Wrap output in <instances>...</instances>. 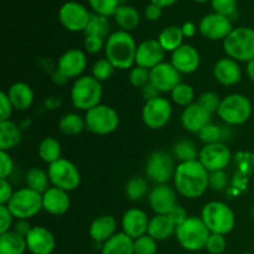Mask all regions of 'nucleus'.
Segmentation results:
<instances>
[{"instance_id":"f257e3e1","label":"nucleus","mask_w":254,"mask_h":254,"mask_svg":"<svg viewBox=\"0 0 254 254\" xmlns=\"http://www.w3.org/2000/svg\"><path fill=\"white\" fill-rule=\"evenodd\" d=\"M210 173L198 160L185 161L176 166L174 174V185L176 191L184 197L197 198L206 192Z\"/></svg>"},{"instance_id":"f03ea898","label":"nucleus","mask_w":254,"mask_h":254,"mask_svg":"<svg viewBox=\"0 0 254 254\" xmlns=\"http://www.w3.org/2000/svg\"><path fill=\"white\" fill-rule=\"evenodd\" d=\"M136 47L135 40L129 32L119 30L112 32L106 40V59L118 69L131 68L135 64Z\"/></svg>"},{"instance_id":"7ed1b4c3","label":"nucleus","mask_w":254,"mask_h":254,"mask_svg":"<svg viewBox=\"0 0 254 254\" xmlns=\"http://www.w3.org/2000/svg\"><path fill=\"white\" fill-rule=\"evenodd\" d=\"M102 96V82L97 81L93 76H81L72 84L71 101L77 109L88 112L101 104Z\"/></svg>"},{"instance_id":"20e7f679","label":"nucleus","mask_w":254,"mask_h":254,"mask_svg":"<svg viewBox=\"0 0 254 254\" xmlns=\"http://www.w3.org/2000/svg\"><path fill=\"white\" fill-rule=\"evenodd\" d=\"M223 50L230 59L237 62H250L254 59V29L240 26L223 40Z\"/></svg>"},{"instance_id":"39448f33","label":"nucleus","mask_w":254,"mask_h":254,"mask_svg":"<svg viewBox=\"0 0 254 254\" xmlns=\"http://www.w3.org/2000/svg\"><path fill=\"white\" fill-rule=\"evenodd\" d=\"M201 220L211 233L228 235L236 225V217L228 205L221 201H211L206 203L201 212Z\"/></svg>"},{"instance_id":"423d86ee","label":"nucleus","mask_w":254,"mask_h":254,"mask_svg":"<svg viewBox=\"0 0 254 254\" xmlns=\"http://www.w3.org/2000/svg\"><path fill=\"white\" fill-rule=\"evenodd\" d=\"M210 231L206 227L201 217L189 216L188 220L176 227L175 236L181 247L190 252H197L205 248L210 236Z\"/></svg>"},{"instance_id":"0eeeda50","label":"nucleus","mask_w":254,"mask_h":254,"mask_svg":"<svg viewBox=\"0 0 254 254\" xmlns=\"http://www.w3.org/2000/svg\"><path fill=\"white\" fill-rule=\"evenodd\" d=\"M217 114L228 126H241L251 118L252 104L243 94H228L221 102Z\"/></svg>"},{"instance_id":"6e6552de","label":"nucleus","mask_w":254,"mask_h":254,"mask_svg":"<svg viewBox=\"0 0 254 254\" xmlns=\"http://www.w3.org/2000/svg\"><path fill=\"white\" fill-rule=\"evenodd\" d=\"M16 220H30L42 210V195L29 188L16 190L6 203Z\"/></svg>"},{"instance_id":"1a4fd4ad","label":"nucleus","mask_w":254,"mask_h":254,"mask_svg":"<svg viewBox=\"0 0 254 254\" xmlns=\"http://www.w3.org/2000/svg\"><path fill=\"white\" fill-rule=\"evenodd\" d=\"M86 129L97 135H107L117 130L119 116L117 111L106 104H99L86 112Z\"/></svg>"},{"instance_id":"9d476101","label":"nucleus","mask_w":254,"mask_h":254,"mask_svg":"<svg viewBox=\"0 0 254 254\" xmlns=\"http://www.w3.org/2000/svg\"><path fill=\"white\" fill-rule=\"evenodd\" d=\"M47 173H49L51 185L67 192L76 190L81 184V174L78 169L67 159L61 158L55 163L50 164Z\"/></svg>"},{"instance_id":"9b49d317","label":"nucleus","mask_w":254,"mask_h":254,"mask_svg":"<svg viewBox=\"0 0 254 254\" xmlns=\"http://www.w3.org/2000/svg\"><path fill=\"white\" fill-rule=\"evenodd\" d=\"M176 166L173 156L164 150L154 151L148 158L145 164V174L151 181L159 184H168L174 179Z\"/></svg>"},{"instance_id":"f8f14e48","label":"nucleus","mask_w":254,"mask_h":254,"mask_svg":"<svg viewBox=\"0 0 254 254\" xmlns=\"http://www.w3.org/2000/svg\"><path fill=\"white\" fill-rule=\"evenodd\" d=\"M171 114L173 107L169 99L159 96L145 102L141 111V118L148 128L156 130L164 128L170 122Z\"/></svg>"},{"instance_id":"ddd939ff","label":"nucleus","mask_w":254,"mask_h":254,"mask_svg":"<svg viewBox=\"0 0 254 254\" xmlns=\"http://www.w3.org/2000/svg\"><path fill=\"white\" fill-rule=\"evenodd\" d=\"M91 12L77 1H67L60 7L59 19L62 26L71 32L84 31L91 19Z\"/></svg>"},{"instance_id":"4468645a","label":"nucleus","mask_w":254,"mask_h":254,"mask_svg":"<svg viewBox=\"0 0 254 254\" xmlns=\"http://www.w3.org/2000/svg\"><path fill=\"white\" fill-rule=\"evenodd\" d=\"M231 150L225 143L207 144L198 153V161L208 173L225 170L230 164Z\"/></svg>"},{"instance_id":"2eb2a0df","label":"nucleus","mask_w":254,"mask_h":254,"mask_svg":"<svg viewBox=\"0 0 254 254\" xmlns=\"http://www.w3.org/2000/svg\"><path fill=\"white\" fill-rule=\"evenodd\" d=\"M235 29L232 21L228 17L222 16L216 12L205 15L198 24V31L205 39L211 41H218L225 40L228 35Z\"/></svg>"},{"instance_id":"dca6fc26","label":"nucleus","mask_w":254,"mask_h":254,"mask_svg":"<svg viewBox=\"0 0 254 254\" xmlns=\"http://www.w3.org/2000/svg\"><path fill=\"white\" fill-rule=\"evenodd\" d=\"M87 67V57L82 50L71 49L62 54L57 62V69L60 74L66 78L81 77Z\"/></svg>"},{"instance_id":"f3484780","label":"nucleus","mask_w":254,"mask_h":254,"mask_svg":"<svg viewBox=\"0 0 254 254\" xmlns=\"http://www.w3.org/2000/svg\"><path fill=\"white\" fill-rule=\"evenodd\" d=\"M150 82L160 92H170L181 83V73L171 62H161L150 69Z\"/></svg>"},{"instance_id":"a211bd4d","label":"nucleus","mask_w":254,"mask_h":254,"mask_svg":"<svg viewBox=\"0 0 254 254\" xmlns=\"http://www.w3.org/2000/svg\"><path fill=\"white\" fill-rule=\"evenodd\" d=\"M149 205L156 215H169L170 211L175 207L176 192L168 184L155 185L149 192Z\"/></svg>"},{"instance_id":"6ab92c4d","label":"nucleus","mask_w":254,"mask_h":254,"mask_svg":"<svg viewBox=\"0 0 254 254\" xmlns=\"http://www.w3.org/2000/svg\"><path fill=\"white\" fill-rule=\"evenodd\" d=\"M164 57H165V50L159 44L158 39H149L140 42L136 47L135 64L151 69L164 62Z\"/></svg>"},{"instance_id":"aec40b11","label":"nucleus","mask_w":254,"mask_h":254,"mask_svg":"<svg viewBox=\"0 0 254 254\" xmlns=\"http://www.w3.org/2000/svg\"><path fill=\"white\" fill-rule=\"evenodd\" d=\"M27 251L32 254H51L56 247V240L50 230L35 226L26 236Z\"/></svg>"},{"instance_id":"412c9836","label":"nucleus","mask_w":254,"mask_h":254,"mask_svg":"<svg viewBox=\"0 0 254 254\" xmlns=\"http://www.w3.org/2000/svg\"><path fill=\"white\" fill-rule=\"evenodd\" d=\"M170 62L181 74H190L198 69L201 57L195 47L191 45H183L171 54Z\"/></svg>"},{"instance_id":"4be33fe9","label":"nucleus","mask_w":254,"mask_h":254,"mask_svg":"<svg viewBox=\"0 0 254 254\" xmlns=\"http://www.w3.org/2000/svg\"><path fill=\"white\" fill-rule=\"evenodd\" d=\"M149 217L140 208H130L122 217L123 232L129 237L136 240L148 233Z\"/></svg>"},{"instance_id":"5701e85b","label":"nucleus","mask_w":254,"mask_h":254,"mask_svg":"<svg viewBox=\"0 0 254 254\" xmlns=\"http://www.w3.org/2000/svg\"><path fill=\"white\" fill-rule=\"evenodd\" d=\"M213 77L222 86H235L242 78V71L237 61L223 57L213 66Z\"/></svg>"},{"instance_id":"b1692460","label":"nucleus","mask_w":254,"mask_h":254,"mask_svg":"<svg viewBox=\"0 0 254 254\" xmlns=\"http://www.w3.org/2000/svg\"><path fill=\"white\" fill-rule=\"evenodd\" d=\"M211 116L212 114L206 112L200 104L192 103L184 109L183 114H181V124L185 130L198 134L201 129L211 123Z\"/></svg>"},{"instance_id":"393cba45","label":"nucleus","mask_w":254,"mask_h":254,"mask_svg":"<svg viewBox=\"0 0 254 254\" xmlns=\"http://www.w3.org/2000/svg\"><path fill=\"white\" fill-rule=\"evenodd\" d=\"M69 205H71V200L67 191L51 186L46 192L42 193V207L51 215H64L68 211Z\"/></svg>"},{"instance_id":"a878e982","label":"nucleus","mask_w":254,"mask_h":254,"mask_svg":"<svg viewBox=\"0 0 254 254\" xmlns=\"http://www.w3.org/2000/svg\"><path fill=\"white\" fill-rule=\"evenodd\" d=\"M117 220L111 215L97 217L89 227V236L94 242L104 243L116 235Z\"/></svg>"},{"instance_id":"bb28decb","label":"nucleus","mask_w":254,"mask_h":254,"mask_svg":"<svg viewBox=\"0 0 254 254\" xmlns=\"http://www.w3.org/2000/svg\"><path fill=\"white\" fill-rule=\"evenodd\" d=\"M14 109L26 111L34 103V91L29 84L24 82H16L11 84L6 92Z\"/></svg>"},{"instance_id":"cd10ccee","label":"nucleus","mask_w":254,"mask_h":254,"mask_svg":"<svg viewBox=\"0 0 254 254\" xmlns=\"http://www.w3.org/2000/svg\"><path fill=\"white\" fill-rule=\"evenodd\" d=\"M176 225L168 215H155L149 221L148 235L155 241H165L174 235Z\"/></svg>"},{"instance_id":"c85d7f7f","label":"nucleus","mask_w":254,"mask_h":254,"mask_svg":"<svg viewBox=\"0 0 254 254\" xmlns=\"http://www.w3.org/2000/svg\"><path fill=\"white\" fill-rule=\"evenodd\" d=\"M102 254H134V240L124 232L116 233L103 243Z\"/></svg>"},{"instance_id":"c756f323","label":"nucleus","mask_w":254,"mask_h":254,"mask_svg":"<svg viewBox=\"0 0 254 254\" xmlns=\"http://www.w3.org/2000/svg\"><path fill=\"white\" fill-rule=\"evenodd\" d=\"M21 141V131L19 127L9 121L0 122V151H9Z\"/></svg>"},{"instance_id":"7c9ffc66","label":"nucleus","mask_w":254,"mask_h":254,"mask_svg":"<svg viewBox=\"0 0 254 254\" xmlns=\"http://www.w3.org/2000/svg\"><path fill=\"white\" fill-rule=\"evenodd\" d=\"M26 250V238L15 231L0 236V254H24Z\"/></svg>"},{"instance_id":"2f4dec72","label":"nucleus","mask_w":254,"mask_h":254,"mask_svg":"<svg viewBox=\"0 0 254 254\" xmlns=\"http://www.w3.org/2000/svg\"><path fill=\"white\" fill-rule=\"evenodd\" d=\"M113 16L118 26L127 32L133 31L140 22V15L138 10L130 5H121Z\"/></svg>"},{"instance_id":"473e14b6","label":"nucleus","mask_w":254,"mask_h":254,"mask_svg":"<svg viewBox=\"0 0 254 254\" xmlns=\"http://www.w3.org/2000/svg\"><path fill=\"white\" fill-rule=\"evenodd\" d=\"M184 34L181 31V26H176V25H171V26L165 27L161 30L159 34L158 41L161 45L165 52H171L173 54L175 50L183 46L184 41Z\"/></svg>"},{"instance_id":"72a5a7b5","label":"nucleus","mask_w":254,"mask_h":254,"mask_svg":"<svg viewBox=\"0 0 254 254\" xmlns=\"http://www.w3.org/2000/svg\"><path fill=\"white\" fill-rule=\"evenodd\" d=\"M50 178L49 173L44 171L42 169L32 168L26 174V188L36 191L39 193L46 192L50 189Z\"/></svg>"},{"instance_id":"f704fd0d","label":"nucleus","mask_w":254,"mask_h":254,"mask_svg":"<svg viewBox=\"0 0 254 254\" xmlns=\"http://www.w3.org/2000/svg\"><path fill=\"white\" fill-rule=\"evenodd\" d=\"M59 128L66 135H77L86 129V121L77 113H67L60 119Z\"/></svg>"},{"instance_id":"c9c22d12","label":"nucleus","mask_w":254,"mask_h":254,"mask_svg":"<svg viewBox=\"0 0 254 254\" xmlns=\"http://www.w3.org/2000/svg\"><path fill=\"white\" fill-rule=\"evenodd\" d=\"M39 155L49 165L55 163L61 159V144L57 139L51 138V136L45 138L39 145Z\"/></svg>"},{"instance_id":"e433bc0d","label":"nucleus","mask_w":254,"mask_h":254,"mask_svg":"<svg viewBox=\"0 0 254 254\" xmlns=\"http://www.w3.org/2000/svg\"><path fill=\"white\" fill-rule=\"evenodd\" d=\"M109 30H111V24L107 16L98 14H92L89 19L88 25H87L84 34L92 35V36H98L101 39H108Z\"/></svg>"},{"instance_id":"4c0bfd02","label":"nucleus","mask_w":254,"mask_h":254,"mask_svg":"<svg viewBox=\"0 0 254 254\" xmlns=\"http://www.w3.org/2000/svg\"><path fill=\"white\" fill-rule=\"evenodd\" d=\"M173 153L174 156L180 160V163H185V161L198 160L200 151H197V148L191 140H180L174 145Z\"/></svg>"},{"instance_id":"58836bf2","label":"nucleus","mask_w":254,"mask_h":254,"mask_svg":"<svg viewBox=\"0 0 254 254\" xmlns=\"http://www.w3.org/2000/svg\"><path fill=\"white\" fill-rule=\"evenodd\" d=\"M148 183L144 178H131L126 185V195L129 200L139 201L148 193Z\"/></svg>"},{"instance_id":"ea45409f","label":"nucleus","mask_w":254,"mask_h":254,"mask_svg":"<svg viewBox=\"0 0 254 254\" xmlns=\"http://www.w3.org/2000/svg\"><path fill=\"white\" fill-rule=\"evenodd\" d=\"M171 98L179 106L188 107L192 104L193 98H195V91L190 84L181 82L171 91Z\"/></svg>"},{"instance_id":"a19ab883","label":"nucleus","mask_w":254,"mask_h":254,"mask_svg":"<svg viewBox=\"0 0 254 254\" xmlns=\"http://www.w3.org/2000/svg\"><path fill=\"white\" fill-rule=\"evenodd\" d=\"M94 14L103 16H113L117 9L121 6L119 0H87Z\"/></svg>"},{"instance_id":"79ce46f5","label":"nucleus","mask_w":254,"mask_h":254,"mask_svg":"<svg viewBox=\"0 0 254 254\" xmlns=\"http://www.w3.org/2000/svg\"><path fill=\"white\" fill-rule=\"evenodd\" d=\"M116 67L111 64L107 59H101L94 62L92 66V76L99 82H104L111 78L114 73Z\"/></svg>"},{"instance_id":"37998d69","label":"nucleus","mask_w":254,"mask_h":254,"mask_svg":"<svg viewBox=\"0 0 254 254\" xmlns=\"http://www.w3.org/2000/svg\"><path fill=\"white\" fill-rule=\"evenodd\" d=\"M223 134L225 133H223V129L221 127L213 123H208L205 128L201 129L198 136H200L201 141H203L205 145H207V144L222 143Z\"/></svg>"},{"instance_id":"c03bdc74","label":"nucleus","mask_w":254,"mask_h":254,"mask_svg":"<svg viewBox=\"0 0 254 254\" xmlns=\"http://www.w3.org/2000/svg\"><path fill=\"white\" fill-rule=\"evenodd\" d=\"M213 12L232 19L237 15V0H211Z\"/></svg>"},{"instance_id":"a18cd8bd","label":"nucleus","mask_w":254,"mask_h":254,"mask_svg":"<svg viewBox=\"0 0 254 254\" xmlns=\"http://www.w3.org/2000/svg\"><path fill=\"white\" fill-rule=\"evenodd\" d=\"M158 251V241L146 233L134 240V254H155Z\"/></svg>"},{"instance_id":"49530a36","label":"nucleus","mask_w":254,"mask_h":254,"mask_svg":"<svg viewBox=\"0 0 254 254\" xmlns=\"http://www.w3.org/2000/svg\"><path fill=\"white\" fill-rule=\"evenodd\" d=\"M221 102H222V99H221V97L216 92H205V93H202L200 96L197 103L206 112H208L210 114H213L217 113L218 108L221 106Z\"/></svg>"},{"instance_id":"de8ad7c7","label":"nucleus","mask_w":254,"mask_h":254,"mask_svg":"<svg viewBox=\"0 0 254 254\" xmlns=\"http://www.w3.org/2000/svg\"><path fill=\"white\" fill-rule=\"evenodd\" d=\"M129 81L134 87L141 88L150 81V69L140 66L133 67L130 73H129Z\"/></svg>"},{"instance_id":"09e8293b","label":"nucleus","mask_w":254,"mask_h":254,"mask_svg":"<svg viewBox=\"0 0 254 254\" xmlns=\"http://www.w3.org/2000/svg\"><path fill=\"white\" fill-rule=\"evenodd\" d=\"M226 245H227V242H226L225 236L218 235V233H210L205 250L211 254H223L226 250Z\"/></svg>"},{"instance_id":"8fccbe9b","label":"nucleus","mask_w":254,"mask_h":254,"mask_svg":"<svg viewBox=\"0 0 254 254\" xmlns=\"http://www.w3.org/2000/svg\"><path fill=\"white\" fill-rule=\"evenodd\" d=\"M227 174L225 170L213 171L208 176V186L215 191H222L227 186Z\"/></svg>"},{"instance_id":"3c124183","label":"nucleus","mask_w":254,"mask_h":254,"mask_svg":"<svg viewBox=\"0 0 254 254\" xmlns=\"http://www.w3.org/2000/svg\"><path fill=\"white\" fill-rule=\"evenodd\" d=\"M106 46V40L101 39L98 36H92V35H86L84 39V49L88 54H98L99 51Z\"/></svg>"},{"instance_id":"603ef678","label":"nucleus","mask_w":254,"mask_h":254,"mask_svg":"<svg viewBox=\"0 0 254 254\" xmlns=\"http://www.w3.org/2000/svg\"><path fill=\"white\" fill-rule=\"evenodd\" d=\"M14 170V161L7 151H0V179H7Z\"/></svg>"},{"instance_id":"864d4df0","label":"nucleus","mask_w":254,"mask_h":254,"mask_svg":"<svg viewBox=\"0 0 254 254\" xmlns=\"http://www.w3.org/2000/svg\"><path fill=\"white\" fill-rule=\"evenodd\" d=\"M14 218L6 205H0V233H6L11 231Z\"/></svg>"},{"instance_id":"5fc2aeb1","label":"nucleus","mask_w":254,"mask_h":254,"mask_svg":"<svg viewBox=\"0 0 254 254\" xmlns=\"http://www.w3.org/2000/svg\"><path fill=\"white\" fill-rule=\"evenodd\" d=\"M12 111H14V107H12L6 92H1L0 93V122L9 121Z\"/></svg>"},{"instance_id":"6e6d98bb","label":"nucleus","mask_w":254,"mask_h":254,"mask_svg":"<svg viewBox=\"0 0 254 254\" xmlns=\"http://www.w3.org/2000/svg\"><path fill=\"white\" fill-rule=\"evenodd\" d=\"M15 191L7 179H0V205H6L12 197Z\"/></svg>"},{"instance_id":"4d7b16f0","label":"nucleus","mask_w":254,"mask_h":254,"mask_svg":"<svg viewBox=\"0 0 254 254\" xmlns=\"http://www.w3.org/2000/svg\"><path fill=\"white\" fill-rule=\"evenodd\" d=\"M168 216L170 217V220L175 223L176 227H178L179 225H181L183 222H185V221L189 218L188 213H186V210L180 205H176L175 207L170 211V213H169Z\"/></svg>"},{"instance_id":"13d9d810","label":"nucleus","mask_w":254,"mask_h":254,"mask_svg":"<svg viewBox=\"0 0 254 254\" xmlns=\"http://www.w3.org/2000/svg\"><path fill=\"white\" fill-rule=\"evenodd\" d=\"M161 14H163V9L160 6H158V5L153 4V2H150L145 7V10H144L145 19H148L149 21H156L161 16Z\"/></svg>"},{"instance_id":"bf43d9fd","label":"nucleus","mask_w":254,"mask_h":254,"mask_svg":"<svg viewBox=\"0 0 254 254\" xmlns=\"http://www.w3.org/2000/svg\"><path fill=\"white\" fill-rule=\"evenodd\" d=\"M141 94H143V97L145 98V101H150V99H154L156 98V97H159L160 91H159V89L156 88L150 81H149L145 86L141 87Z\"/></svg>"},{"instance_id":"052dcab7","label":"nucleus","mask_w":254,"mask_h":254,"mask_svg":"<svg viewBox=\"0 0 254 254\" xmlns=\"http://www.w3.org/2000/svg\"><path fill=\"white\" fill-rule=\"evenodd\" d=\"M31 226H30L29 223V220H17V222L14 225V230L16 233H19V235L24 236V237H26L27 235H29V232L31 231Z\"/></svg>"},{"instance_id":"680f3d73","label":"nucleus","mask_w":254,"mask_h":254,"mask_svg":"<svg viewBox=\"0 0 254 254\" xmlns=\"http://www.w3.org/2000/svg\"><path fill=\"white\" fill-rule=\"evenodd\" d=\"M181 31H183L184 37H193L197 32V26L192 21H186L181 26Z\"/></svg>"},{"instance_id":"e2e57ef3","label":"nucleus","mask_w":254,"mask_h":254,"mask_svg":"<svg viewBox=\"0 0 254 254\" xmlns=\"http://www.w3.org/2000/svg\"><path fill=\"white\" fill-rule=\"evenodd\" d=\"M178 1L179 0H150V2L158 5V6H160L161 9H164V7L173 6V5H175Z\"/></svg>"},{"instance_id":"0e129e2a","label":"nucleus","mask_w":254,"mask_h":254,"mask_svg":"<svg viewBox=\"0 0 254 254\" xmlns=\"http://www.w3.org/2000/svg\"><path fill=\"white\" fill-rule=\"evenodd\" d=\"M247 74L251 79L254 82V59L251 60L250 62H247Z\"/></svg>"},{"instance_id":"69168bd1","label":"nucleus","mask_w":254,"mask_h":254,"mask_svg":"<svg viewBox=\"0 0 254 254\" xmlns=\"http://www.w3.org/2000/svg\"><path fill=\"white\" fill-rule=\"evenodd\" d=\"M192 1H196V2H206V1H208V0H192Z\"/></svg>"}]
</instances>
